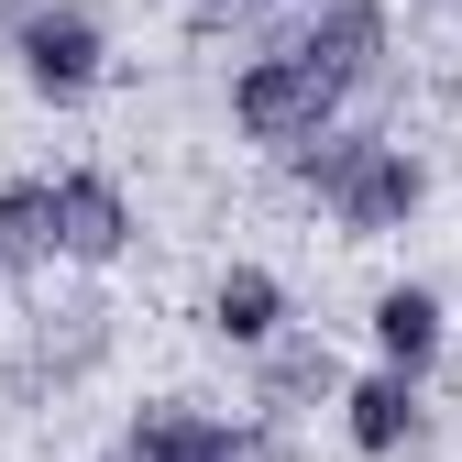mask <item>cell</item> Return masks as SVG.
Returning <instances> with one entry per match:
<instances>
[{"mask_svg": "<svg viewBox=\"0 0 462 462\" xmlns=\"http://www.w3.org/2000/svg\"><path fill=\"white\" fill-rule=\"evenodd\" d=\"M12 55H23L33 99H88L110 78V33H99V12H78V0H23L12 12Z\"/></svg>", "mask_w": 462, "mask_h": 462, "instance_id": "1", "label": "cell"}, {"mask_svg": "<svg viewBox=\"0 0 462 462\" xmlns=\"http://www.w3.org/2000/svg\"><path fill=\"white\" fill-rule=\"evenodd\" d=\"M330 110H341V88L309 67L298 44H275V55H254V67L231 78V122H243L254 143H275V154H286V143H309Z\"/></svg>", "mask_w": 462, "mask_h": 462, "instance_id": "2", "label": "cell"}, {"mask_svg": "<svg viewBox=\"0 0 462 462\" xmlns=\"http://www.w3.org/2000/svg\"><path fill=\"white\" fill-rule=\"evenodd\" d=\"M319 199H330V220L353 231V243H374V231L419 220V199H430V165H419L408 143H374V133H364V154L341 165V177H330Z\"/></svg>", "mask_w": 462, "mask_h": 462, "instance_id": "3", "label": "cell"}, {"mask_svg": "<svg viewBox=\"0 0 462 462\" xmlns=\"http://www.w3.org/2000/svg\"><path fill=\"white\" fill-rule=\"evenodd\" d=\"M122 462H298L275 419H199V408H143Z\"/></svg>", "mask_w": 462, "mask_h": 462, "instance_id": "4", "label": "cell"}, {"mask_svg": "<svg viewBox=\"0 0 462 462\" xmlns=\"http://www.w3.org/2000/svg\"><path fill=\"white\" fill-rule=\"evenodd\" d=\"M298 55L353 99V88H374L385 78V12L374 0H309V33H298Z\"/></svg>", "mask_w": 462, "mask_h": 462, "instance_id": "5", "label": "cell"}, {"mask_svg": "<svg viewBox=\"0 0 462 462\" xmlns=\"http://www.w3.org/2000/svg\"><path fill=\"white\" fill-rule=\"evenodd\" d=\"M122 243H133V199H122V188L88 177V165L55 177V254H67V264H110Z\"/></svg>", "mask_w": 462, "mask_h": 462, "instance_id": "6", "label": "cell"}, {"mask_svg": "<svg viewBox=\"0 0 462 462\" xmlns=\"http://www.w3.org/2000/svg\"><path fill=\"white\" fill-rule=\"evenodd\" d=\"M341 430H353V451H374V462L408 451V440H419V374L385 364V374H364V385H341Z\"/></svg>", "mask_w": 462, "mask_h": 462, "instance_id": "7", "label": "cell"}, {"mask_svg": "<svg viewBox=\"0 0 462 462\" xmlns=\"http://www.w3.org/2000/svg\"><path fill=\"white\" fill-rule=\"evenodd\" d=\"M309 396H341L330 341H319V330H275V341H264V385H254V408L286 419V408H309Z\"/></svg>", "mask_w": 462, "mask_h": 462, "instance_id": "8", "label": "cell"}, {"mask_svg": "<svg viewBox=\"0 0 462 462\" xmlns=\"http://www.w3.org/2000/svg\"><path fill=\"white\" fill-rule=\"evenodd\" d=\"M209 330H220V341H243V353H264V341L286 330V286H275L264 264H231V275L209 286Z\"/></svg>", "mask_w": 462, "mask_h": 462, "instance_id": "9", "label": "cell"}, {"mask_svg": "<svg viewBox=\"0 0 462 462\" xmlns=\"http://www.w3.org/2000/svg\"><path fill=\"white\" fill-rule=\"evenodd\" d=\"M374 353L396 374H430L440 364V298H430V286H385V298H374Z\"/></svg>", "mask_w": 462, "mask_h": 462, "instance_id": "10", "label": "cell"}, {"mask_svg": "<svg viewBox=\"0 0 462 462\" xmlns=\"http://www.w3.org/2000/svg\"><path fill=\"white\" fill-rule=\"evenodd\" d=\"M44 254H55V177H12L0 188V286L33 275Z\"/></svg>", "mask_w": 462, "mask_h": 462, "instance_id": "11", "label": "cell"}]
</instances>
